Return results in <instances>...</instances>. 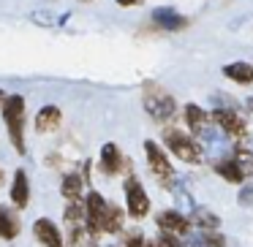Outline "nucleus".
Returning <instances> with one entry per match:
<instances>
[{
    "mask_svg": "<svg viewBox=\"0 0 253 247\" xmlns=\"http://www.w3.org/2000/svg\"><path fill=\"white\" fill-rule=\"evenodd\" d=\"M0 114H3V125L8 131V139H11V147L17 149L19 155L28 152V141H25V125H28V106H25V98L19 93L6 95V101L0 104Z\"/></svg>",
    "mask_w": 253,
    "mask_h": 247,
    "instance_id": "f257e3e1",
    "label": "nucleus"
},
{
    "mask_svg": "<svg viewBox=\"0 0 253 247\" xmlns=\"http://www.w3.org/2000/svg\"><path fill=\"white\" fill-rule=\"evenodd\" d=\"M82 185H84V176H79L77 171H74V174H66V176H63V182H60L63 198H66V201L79 198V196H82Z\"/></svg>",
    "mask_w": 253,
    "mask_h": 247,
    "instance_id": "aec40b11",
    "label": "nucleus"
},
{
    "mask_svg": "<svg viewBox=\"0 0 253 247\" xmlns=\"http://www.w3.org/2000/svg\"><path fill=\"white\" fill-rule=\"evenodd\" d=\"M82 204H84V231L98 239V236L104 234V231H101V220H104V212H106V204L109 201H106L98 190H90Z\"/></svg>",
    "mask_w": 253,
    "mask_h": 247,
    "instance_id": "0eeeda50",
    "label": "nucleus"
},
{
    "mask_svg": "<svg viewBox=\"0 0 253 247\" xmlns=\"http://www.w3.org/2000/svg\"><path fill=\"white\" fill-rule=\"evenodd\" d=\"M123 190H126V212L133 220H142L150 212V198H147V190L142 187V182L136 176H128L123 182Z\"/></svg>",
    "mask_w": 253,
    "mask_h": 247,
    "instance_id": "423d86ee",
    "label": "nucleus"
},
{
    "mask_svg": "<svg viewBox=\"0 0 253 247\" xmlns=\"http://www.w3.org/2000/svg\"><path fill=\"white\" fill-rule=\"evenodd\" d=\"M144 247H182V242H180V236H174V234H166V231H161V236H158V239H153V242H144Z\"/></svg>",
    "mask_w": 253,
    "mask_h": 247,
    "instance_id": "5701e85b",
    "label": "nucleus"
},
{
    "mask_svg": "<svg viewBox=\"0 0 253 247\" xmlns=\"http://www.w3.org/2000/svg\"><path fill=\"white\" fill-rule=\"evenodd\" d=\"M3 179H6V174H3V166H0V187H3Z\"/></svg>",
    "mask_w": 253,
    "mask_h": 247,
    "instance_id": "c85d7f7f",
    "label": "nucleus"
},
{
    "mask_svg": "<svg viewBox=\"0 0 253 247\" xmlns=\"http://www.w3.org/2000/svg\"><path fill=\"white\" fill-rule=\"evenodd\" d=\"M191 220L193 225H199L202 231H215V228H220V217L212 212V209H207V207H193L191 209Z\"/></svg>",
    "mask_w": 253,
    "mask_h": 247,
    "instance_id": "a211bd4d",
    "label": "nucleus"
},
{
    "mask_svg": "<svg viewBox=\"0 0 253 247\" xmlns=\"http://www.w3.org/2000/svg\"><path fill=\"white\" fill-rule=\"evenodd\" d=\"M142 104L147 109V114L153 117L155 122L166 125L177 117V101L171 93H166L164 87L158 84H144V95H142Z\"/></svg>",
    "mask_w": 253,
    "mask_h": 247,
    "instance_id": "f03ea898",
    "label": "nucleus"
},
{
    "mask_svg": "<svg viewBox=\"0 0 253 247\" xmlns=\"http://www.w3.org/2000/svg\"><path fill=\"white\" fill-rule=\"evenodd\" d=\"M204 242H207L210 247H226V236L223 234H218V228L215 231H204Z\"/></svg>",
    "mask_w": 253,
    "mask_h": 247,
    "instance_id": "b1692460",
    "label": "nucleus"
},
{
    "mask_svg": "<svg viewBox=\"0 0 253 247\" xmlns=\"http://www.w3.org/2000/svg\"><path fill=\"white\" fill-rule=\"evenodd\" d=\"M123 247H144V234L139 228H133L131 234L126 236V242H123Z\"/></svg>",
    "mask_w": 253,
    "mask_h": 247,
    "instance_id": "393cba45",
    "label": "nucleus"
},
{
    "mask_svg": "<svg viewBox=\"0 0 253 247\" xmlns=\"http://www.w3.org/2000/svg\"><path fill=\"white\" fill-rule=\"evenodd\" d=\"M144 155H147V166L150 171L155 174V179L161 182L164 187H171L174 185V169H171V160L166 158V152L158 147L155 141H144Z\"/></svg>",
    "mask_w": 253,
    "mask_h": 247,
    "instance_id": "39448f33",
    "label": "nucleus"
},
{
    "mask_svg": "<svg viewBox=\"0 0 253 247\" xmlns=\"http://www.w3.org/2000/svg\"><path fill=\"white\" fill-rule=\"evenodd\" d=\"M33 236L41 242L44 247H63V234L49 217H39L33 223Z\"/></svg>",
    "mask_w": 253,
    "mask_h": 247,
    "instance_id": "9b49d317",
    "label": "nucleus"
},
{
    "mask_svg": "<svg viewBox=\"0 0 253 247\" xmlns=\"http://www.w3.org/2000/svg\"><path fill=\"white\" fill-rule=\"evenodd\" d=\"M182 117H185V122H188V128H191L193 139H199L210 125H212L210 114L202 109V106H196V104H185V106H182Z\"/></svg>",
    "mask_w": 253,
    "mask_h": 247,
    "instance_id": "4468645a",
    "label": "nucleus"
},
{
    "mask_svg": "<svg viewBox=\"0 0 253 247\" xmlns=\"http://www.w3.org/2000/svg\"><path fill=\"white\" fill-rule=\"evenodd\" d=\"M8 196H11V204L17 209H25L30 204V179H28V171H25V169L14 171V179H11V190H8Z\"/></svg>",
    "mask_w": 253,
    "mask_h": 247,
    "instance_id": "ddd939ff",
    "label": "nucleus"
},
{
    "mask_svg": "<svg viewBox=\"0 0 253 247\" xmlns=\"http://www.w3.org/2000/svg\"><path fill=\"white\" fill-rule=\"evenodd\" d=\"M63 220H66L68 225L84 223V204H82V198H71V201H68L66 212H63Z\"/></svg>",
    "mask_w": 253,
    "mask_h": 247,
    "instance_id": "4be33fe9",
    "label": "nucleus"
},
{
    "mask_svg": "<svg viewBox=\"0 0 253 247\" xmlns=\"http://www.w3.org/2000/svg\"><path fill=\"white\" fill-rule=\"evenodd\" d=\"M155 225H158V231H166V234H174V236H185L191 231V220L182 212H177V209L158 212L155 214Z\"/></svg>",
    "mask_w": 253,
    "mask_h": 247,
    "instance_id": "6e6552de",
    "label": "nucleus"
},
{
    "mask_svg": "<svg viewBox=\"0 0 253 247\" xmlns=\"http://www.w3.org/2000/svg\"><path fill=\"white\" fill-rule=\"evenodd\" d=\"M123 223H126V212L120 207H115V204H106L104 220H101V231L104 234H120Z\"/></svg>",
    "mask_w": 253,
    "mask_h": 247,
    "instance_id": "f3484780",
    "label": "nucleus"
},
{
    "mask_svg": "<svg viewBox=\"0 0 253 247\" xmlns=\"http://www.w3.org/2000/svg\"><path fill=\"white\" fill-rule=\"evenodd\" d=\"M231 158H234V163L240 166L242 176H253V152L245 147H237L234 152H231Z\"/></svg>",
    "mask_w": 253,
    "mask_h": 247,
    "instance_id": "412c9836",
    "label": "nucleus"
},
{
    "mask_svg": "<svg viewBox=\"0 0 253 247\" xmlns=\"http://www.w3.org/2000/svg\"><path fill=\"white\" fill-rule=\"evenodd\" d=\"M126 166V158H123V152L117 149V144L106 141L104 147H101V158H98V171L104 176H115L120 174V169Z\"/></svg>",
    "mask_w": 253,
    "mask_h": 247,
    "instance_id": "9d476101",
    "label": "nucleus"
},
{
    "mask_svg": "<svg viewBox=\"0 0 253 247\" xmlns=\"http://www.w3.org/2000/svg\"><path fill=\"white\" fill-rule=\"evenodd\" d=\"M248 109H251V114H253V98H248Z\"/></svg>",
    "mask_w": 253,
    "mask_h": 247,
    "instance_id": "c756f323",
    "label": "nucleus"
},
{
    "mask_svg": "<svg viewBox=\"0 0 253 247\" xmlns=\"http://www.w3.org/2000/svg\"><path fill=\"white\" fill-rule=\"evenodd\" d=\"M182 247H210V245L204 242V236H191V239H188Z\"/></svg>",
    "mask_w": 253,
    "mask_h": 247,
    "instance_id": "bb28decb",
    "label": "nucleus"
},
{
    "mask_svg": "<svg viewBox=\"0 0 253 247\" xmlns=\"http://www.w3.org/2000/svg\"><path fill=\"white\" fill-rule=\"evenodd\" d=\"M120 8H133V6H142L144 0H115Z\"/></svg>",
    "mask_w": 253,
    "mask_h": 247,
    "instance_id": "cd10ccee",
    "label": "nucleus"
},
{
    "mask_svg": "<svg viewBox=\"0 0 253 247\" xmlns=\"http://www.w3.org/2000/svg\"><path fill=\"white\" fill-rule=\"evenodd\" d=\"M164 144L171 149V155L174 158H180L182 163H202L204 160V149L202 144L196 141L193 136H188V133L177 131V128H166L164 131Z\"/></svg>",
    "mask_w": 253,
    "mask_h": 247,
    "instance_id": "7ed1b4c3",
    "label": "nucleus"
},
{
    "mask_svg": "<svg viewBox=\"0 0 253 247\" xmlns=\"http://www.w3.org/2000/svg\"><path fill=\"white\" fill-rule=\"evenodd\" d=\"M19 231H22L19 217H17V214H14L8 207H0V239L14 242V239L19 236Z\"/></svg>",
    "mask_w": 253,
    "mask_h": 247,
    "instance_id": "2eb2a0df",
    "label": "nucleus"
},
{
    "mask_svg": "<svg viewBox=\"0 0 253 247\" xmlns=\"http://www.w3.org/2000/svg\"><path fill=\"white\" fill-rule=\"evenodd\" d=\"M3 101H6V93H3V90H0V104H3Z\"/></svg>",
    "mask_w": 253,
    "mask_h": 247,
    "instance_id": "7c9ffc66",
    "label": "nucleus"
},
{
    "mask_svg": "<svg viewBox=\"0 0 253 247\" xmlns=\"http://www.w3.org/2000/svg\"><path fill=\"white\" fill-rule=\"evenodd\" d=\"M215 171H218L220 176H223L226 182H231V185H237V182H242L245 176H242V171H240V166L234 163V158H220L218 163H215Z\"/></svg>",
    "mask_w": 253,
    "mask_h": 247,
    "instance_id": "6ab92c4d",
    "label": "nucleus"
},
{
    "mask_svg": "<svg viewBox=\"0 0 253 247\" xmlns=\"http://www.w3.org/2000/svg\"><path fill=\"white\" fill-rule=\"evenodd\" d=\"M60 122H63V111H60V106L46 104V106H41V109L36 111L33 128H36V133L46 136V133H55L57 128H60Z\"/></svg>",
    "mask_w": 253,
    "mask_h": 247,
    "instance_id": "1a4fd4ad",
    "label": "nucleus"
},
{
    "mask_svg": "<svg viewBox=\"0 0 253 247\" xmlns=\"http://www.w3.org/2000/svg\"><path fill=\"white\" fill-rule=\"evenodd\" d=\"M210 120H212L215 128H220L231 141H245V139H248L245 117H242L237 109H229V106H215V109L210 111Z\"/></svg>",
    "mask_w": 253,
    "mask_h": 247,
    "instance_id": "20e7f679",
    "label": "nucleus"
},
{
    "mask_svg": "<svg viewBox=\"0 0 253 247\" xmlns=\"http://www.w3.org/2000/svg\"><path fill=\"white\" fill-rule=\"evenodd\" d=\"M240 204L242 207H253V185H245L240 190Z\"/></svg>",
    "mask_w": 253,
    "mask_h": 247,
    "instance_id": "a878e982",
    "label": "nucleus"
},
{
    "mask_svg": "<svg viewBox=\"0 0 253 247\" xmlns=\"http://www.w3.org/2000/svg\"><path fill=\"white\" fill-rule=\"evenodd\" d=\"M153 22H155V28L169 30V33H180V30L188 28V17H182V14H177L174 8H166V6L153 11Z\"/></svg>",
    "mask_w": 253,
    "mask_h": 247,
    "instance_id": "f8f14e48",
    "label": "nucleus"
},
{
    "mask_svg": "<svg viewBox=\"0 0 253 247\" xmlns=\"http://www.w3.org/2000/svg\"><path fill=\"white\" fill-rule=\"evenodd\" d=\"M223 76L237 82V84H253V66L245 60L229 63V66H223Z\"/></svg>",
    "mask_w": 253,
    "mask_h": 247,
    "instance_id": "dca6fc26",
    "label": "nucleus"
}]
</instances>
